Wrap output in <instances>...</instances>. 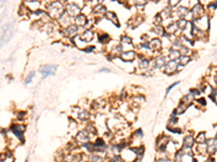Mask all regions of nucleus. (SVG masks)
<instances>
[{"instance_id":"f257e3e1","label":"nucleus","mask_w":217,"mask_h":162,"mask_svg":"<svg viewBox=\"0 0 217 162\" xmlns=\"http://www.w3.org/2000/svg\"><path fill=\"white\" fill-rule=\"evenodd\" d=\"M48 9H49V13L52 16H54V17L59 16L62 13V10H63L62 3H60V2H52V3H50Z\"/></svg>"},{"instance_id":"f03ea898","label":"nucleus","mask_w":217,"mask_h":162,"mask_svg":"<svg viewBox=\"0 0 217 162\" xmlns=\"http://www.w3.org/2000/svg\"><path fill=\"white\" fill-rule=\"evenodd\" d=\"M194 25H195V27H197L199 29L206 30L207 28H208V26H210L208 19H207L206 16H202V17H200V19H197V20L194 21Z\"/></svg>"},{"instance_id":"7ed1b4c3","label":"nucleus","mask_w":217,"mask_h":162,"mask_svg":"<svg viewBox=\"0 0 217 162\" xmlns=\"http://www.w3.org/2000/svg\"><path fill=\"white\" fill-rule=\"evenodd\" d=\"M55 69H57V67L54 65H46V66H42L40 68V73L42 74L44 77H47L50 75H53L55 73Z\"/></svg>"},{"instance_id":"20e7f679","label":"nucleus","mask_w":217,"mask_h":162,"mask_svg":"<svg viewBox=\"0 0 217 162\" xmlns=\"http://www.w3.org/2000/svg\"><path fill=\"white\" fill-rule=\"evenodd\" d=\"M66 10H67V13H69V15H77L79 13V11H80L78 7L73 5V3L66 5Z\"/></svg>"},{"instance_id":"39448f33","label":"nucleus","mask_w":217,"mask_h":162,"mask_svg":"<svg viewBox=\"0 0 217 162\" xmlns=\"http://www.w3.org/2000/svg\"><path fill=\"white\" fill-rule=\"evenodd\" d=\"M192 14L194 15V17H195V20L197 19H199V16H201V15L203 14V8L201 5H197L194 8H193V11H192Z\"/></svg>"},{"instance_id":"423d86ee","label":"nucleus","mask_w":217,"mask_h":162,"mask_svg":"<svg viewBox=\"0 0 217 162\" xmlns=\"http://www.w3.org/2000/svg\"><path fill=\"white\" fill-rule=\"evenodd\" d=\"M12 130H13V133L14 134H16L19 137H22V135H23V132H24V127H22V125H13L12 127Z\"/></svg>"},{"instance_id":"0eeeda50","label":"nucleus","mask_w":217,"mask_h":162,"mask_svg":"<svg viewBox=\"0 0 217 162\" xmlns=\"http://www.w3.org/2000/svg\"><path fill=\"white\" fill-rule=\"evenodd\" d=\"M76 31H77V26H75V25H72V26H69L66 29L64 30V33L66 36H69V37H72V36H74L75 34H76Z\"/></svg>"},{"instance_id":"6e6552de","label":"nucleus","mask_w":217,"mask_h":162,"mask_svg":"<svg viewBox=\"0 0 217 162\" xmlns=\"http://www.w3.org/2000/svg\"><path fill=\"white\" fill-rule=\"evenodd\" d=\"M86 17L84 15H77L76 19H75V26H83V25L86 24Z\"/></svg>"},{"instance_id":"1a4fd4ad","label":"nucleus","mask_w":217,"mask_h":162,"mask_svg":"<svg viewBox=\"0 0 217 162\" xmlns=\"http://www.w3.org/2000/svg\"><path fill=\"white\" fill-rule=\"evenodd\" d=\"M135 52H133V51H129V52H125V53L122 54V59H124V61H133V59H135Z\"/></svg>"},{"instance_id":"9d476101","label":"nucleus","mask_w":217,"mask_h":162,"mask_svg":"<svg viewBox=\"0 0 217 162\" xmlns=\"http://www.w3.org/2000/svg\"><path fill=\"white\" fill-rule=\"evenodd\" d=\"M79 38L82 40H84V41H90V40L92 39V31L91 30H86Z\"/></svg>"},{"instance_id":"9b49d317","label":"nucleus","mask_w":217,"mask_h":162,"mask_svg":"<svg viewBox=\"0 0 217 162\" xmlns=\"http://www.w3.org/2000/svg\"><path fill=\"white\" fill-rule=\"evenodd\" d=\"M177 66H178V62H175V61H170L169 63L167 64V73H172V71H175L177 70Z\"/></svg>"},{"instance_id":"f8f14e48","label":"nucleus","mask_w":217,"mask_h":162,"mask_svg":"<svg viewBox=\"0 0 217 162\" xmlns=\"http://www.w3.org/2000/svg\"><path fill=\"white\" fill-rule=\"evenodd\" d=\"M76 139H77L78 142H83V143H87L89 141L88 136H87L86 133H84V132H79L78 135L76 136Z\"/></svg>"},{"instance_id":"ddd939ff","label":"nucleus","mask_w":217,"mask_h":162,"mask_svg":"<svg viewBox=\"0 0 217 162\" xmlns=\"http://www.w3.org/2000/svg\"><path fill=\"white\" fill-rule=\"evenodd\" d=\"M193 143H194V139H193L192 136H187V137L185 138L183 146H185V147H187V148H190L193 145Z\"/></svg>"},{"instance_id":"4468645a","label":"nucleus","mask_w":217,"mask_h":162,"mask_svg":"<svg viewBox=\"0 0 217 162\" xmlns=\"http://www.w3.org/2000/svg\"><path fill=\"white\" fill-rule=\"evenodd\" d=\"M106 15H108V17L110 19V21H112L115 25H119V21L116 20V15L114 14L113 12H108Z\"/></svg>"},{"instance_id":"2eb2a0df","label":"nucleus","mask_w":217,"mask_h":162,"mask_svg":"<svg viewBox=\"0 0 217 162\" xmlns=\"http://www.w3.org/2000/svg\"><path fill=\"white\" fill-rule=\"evenodd\" d=\"M179 52L178 51H176V50H170V53H169V59H172V61H175L176 59H178L179 57Z\"/></svg>"},{"instance_id":"dca6fc26","label":"nucleus","mask_w":217,"mask_h":162,"mask_svg":"<svg viewBox=\"0 0 217 162\" xmlns=\"http://www.w3.org/2000/svg\"><path fill=\"white\" fill-rule=\"evenodd\" d=\"M187 20H185V19H180V20H178L177 22V27H180V28H185V27H187Z\"/></svg>"},{"instance_id":"f3484780","label":"nucleus","mask_w":217,"mask_h":162,"mask_svg":"<svg viewBox=\"0 0 217 162\" xmlns=\"http://www.w3.org/2000/svg\"><path fill=\"white\" fill-rule=\"evenodd\" d=\"M161 47V41L158 39H154L152 40V42H151V48L152 49H158Z\"/></svg>"},{"instance_id":"a211bd4d","label":"nucleus","mask_w":217,"mask_h":162,"mask_svg":"<svg viewBox=\"0 0 217 162\" xmlns=\"http://www.w3.org/2000/svg\"><path fill=\"white\" fill-rule=\"evenodd\" d=\"M177 13L179 16H183V15H187L188 13V10L186 9V8H183V7H180L179 9H178Z\"/></svg>"},{"instance_id":"6ab92c4d","label":"nucleus","mask_w":217,"mask_h":162,"mask_svg":"<svg viewBox=\"0 0 217 162\" xmlns=\"http://www.w3.org/2000/svg\"><path fill=\"white\" fill-rule=\"evenodd\" d=\"M156 66H158V68L165 66V61H164L163 57H158V59H156Z\"/></svg>"},{"instance_id":"aec40b11","label":"nucleus","mask_w":217,"mask_h":162,"mask_svg":"<svg viewBox=\"0 0 217 162\" xmlns=\"http://www.w3.org/2000/svg\"><path fill=\"white\" fill-rule=\"evenodd\" d=\"M197 141L199 143H204L205 142V133H200L199 134V136L197 137Z\"/></svg>"},{"instance_id":"412c9836","label":"nucleus","mask_w":217,"mask_h":162,"mask_svg":"<svg viewBox=\"0 0 217 162\" xmlns=\"http://www.w3.org/2000/svg\"><path fill=\"white\" fill-rule=\"evenodd\" d=\"M169 14H170V11H169V9H164V11H163L162 13L160 14V16H161V19H162V17L166 19Z\"/></svg>"},{"instance_id":"4be33fe9","label":"nucleus","mask_w":217,"mask_h":162,"mask_svg":"<svg viewBox=\"0 0 217 162\" xmlns=\"http://www.w3.org/2000/svg\"><path fill=\"white\" fill-rule=\"evenodd\" d=\"M189 61H190L189 57H187V56H181L180 59H179V63L181 65H186L187 63H189Z\"/></svg>"},{"instance_id":"5701e85b","label":"nucleus","mask_w":217,"mask_h":162,"mask_svg":"<svg viewBox=\"0 0 217 162\" xmlns=\"http://www.w3.org/2000/svg\"><path fill=\"white\" fill-rule=\"evenodd\" d=\"M90 161L91 162H102V158L98 156H90Z\"/></svg>"},{"instance_id":"b1692460","label":"nucleus","mask_w":217,"mask_h":162,"mask_svg":"<svg viewBox=\"0 0 217 162\" xmlns=\"http://www.w3.org/2000/svg\"><path fill=\"white\" fill-rule=\"evenodd\" d=\"M154 30L156 31V34L158 35H164V29H163V27H161V26H156L155 28H154Z\"/></svg>"},{"instance_id":"393cba45","label":"nucleus","mask_w":217,"mask_h":162,"mask_svg":"<svg viewBox=\"0 0 217 162\" xmlns=\"http://www.w3.org/2000/svg\"><path fill=\"white\" fill-rule=\"evenodd\" d=\"M176 29H177V25L176 24H172L170 26H168V28H167V30L170 31V33H175Z\"/></svg>"},{"instance_id":"a878e982","label":"nucleus","mask_w":217,"mask_h":162,"mask_svg":"<svg viewBox=\"0 0 217 162\" xmlns=\"http://www.w3.org/2000/svg\"><path fill=\"white\" fill-rule=\"evenodd\" d=\"M140 66L143 67V68H147V67L149 66V62L148 61H146V59H143V61L140 62Z\"/></svg>"},{"instance_id":"bb28decb","label":"nucleus","mask_w":217,"mask_h":162,"mask_svg":"<svg viewBox=\"0 0 217 162\" xmlns=\"http://www.w3.org/2000/svg\"><path fill=\"white\" fill-rule=\"evenodd\" d=\"M215 95H216V90H215V89H213V92H212V94H211V98H212L214 102H216V98H215Z\"/></svg>"},{"instance_id":"cd10ccee","label":"nucleus","mask_w":217,"mask_h":162,"mask_svg":"<svg viewBox=\"0 0 217 162\" xmlns=\"http://www.w3.org/2000/svg\"><path fill=\"white\" fill-rule=\"evenodd\" d=\"M34 75H35V73H32V74H30V76H28V78H27V80H26L25 82H26V83H28V82H30V80H32V78L34 77Z\"/></svg>"},{"instance_id":"c85d7f7f","label":"nucleus","mask_w":217,"mask_h":162,"mask_svg":"<svg viewBox=\"0 0 217 162\" xmlns=\"http://www.w3.org/2000/svg\"><path fill=\"white\" fill-rule=\"evenodd\" d=\"M158 162H170V160L168 158H161Z\"/></svg>"},{"instance_id":"c756f323","label":"nucleus","mask_w":217,"mask_h":162,"mask_svg":"<svg viewBox=\"0 0 217 162\" xmlns=\"http://www.w3.org/2000/svg\"><path fill=\"white\" fill-rule=\"evenodd\" d=\"M177 84H178V82H176V83H174L173 85H170V87H169V88L167 89V91H166V94H167L168 92H169V91H170V90H172V89H173L174 87H175V85H177Z\"/></svg>"},{"instance_id":"7c9ffc66","label":"nucleus","mask_w":217,"mask_h":162,"mask_svg":"<svg viewBox=\"0 0 217 162\" xmlns=\"http://www.w3.org/2000/svg\"><path fill=\"white\" fill-rule=\"evenodd\" d=\"M179 3V1H173V2H169V5H172V7H174V5H176Z\"/></svg>"},{"instance_id":"2f4dec72","label":"nucleus","mask_w":217,"mask_h":162,"mask_svg":"<svg viewBox=\"0 0 217 162\" xmlns=\"http://www.w3.org/2000/svg\"><path fill=\"white\" fill-rule=\"evenodd\" d=\"M100 71H101V73H108V71H110V70H108V69H106V68H103V69H101Z\"/></svg>"},{"instance_id":"473e14b6","label":"nucleus","mask_w":217,"mask_h":162,"mask_svg":"<svg viewBox=\"0 0 217 162\" xmlns=\"http://www.w3.org/2000/svg\"><path fill=\"white\" fill-rule=\"evenodd\" d=\"M92 50H94V47H91V48H88V49L86 50V51L88 52V51H92Z\"/></svg>"}]
</instances>
